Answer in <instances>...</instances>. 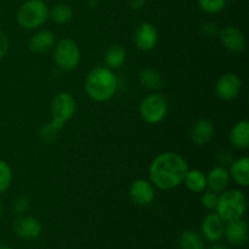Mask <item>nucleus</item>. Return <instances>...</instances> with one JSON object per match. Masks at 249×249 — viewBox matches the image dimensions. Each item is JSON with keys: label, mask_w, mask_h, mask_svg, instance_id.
Listing matches in <instances>:
<instances>
[{"label": "nucleus", "mask_w": 249, "mask_h": 249, "mask_svg": "<svg viewBox=\"0 0 249 249\" xmlns=\"http://www.w3.org/2000/svg\"><path fill=\"white\" fill-rule=\"evenodd\" d=\"M189 169V164L181 155L177 152H163L152 160L148 175L153 186L168 191L182 184Z\"/></svg>", "instance_id": "nucleus-1"}, {"label": "nucleus", "mask_w": 249, "mask_h": 249, "mask_svg": "<svg viewBox=\"0 0 249 249\" xmlns=\"http://www.w3.org/2000/svg\"><path fill=\"white\" fill-rule=\"evenodd\" d=\"M84 89L92 101L106 102L116 95L118 90V78L113 70L99 66L88 73Z\"/></svg>", "instance_id": "nucleus-2"}, {"label": "nucleus", "mask_w": 249, "mask_h": 249, "mask_svg": "<svg viewBox=\"0 0 249 249\" xmlns=\"http://www.w3.org/2000/svg\"><path fill=\"white\" fill-rule=\"evenodd\" d=\"M247 209V201L242 191L236 189H226L219 194L218 206L215 212L225 223L242 219Z\"/></svg>", "instance_id": "nucleus-3"}, {"label": "nucleus", "mask_w": 249, "mask_h": 249, "mask_svg": "<svg viewBox=\"0 0 249 249\" xmlns=\"http://www.w3.org/2000/svg\"><path fill=\"white\" fill-rule=\"evenodd\" d=\"M16 18L23 29H36L49 19V6L44 0H26L17 10Z\"/></svg>", "instance_id": "nucleus-4"}, {"label": "nucleus", "mask_w": 249, "mask_h": 249, "mask_svg": "<svg viewBox=\"0 0 249 249\" xmlns=\"http://www.w3.org/2000/svg\"><path fill=\"white\" fill-rule=\"evenodd\" d=\"M75 109H77V102L73 95L65 91L58 92L51 100V119L49 123L57 130H61L66 123L74 117Z\"/></svg>", "instance_id": "nucleus-5"}, {"label": "nucleus", "mask_w": 249, "mask_h": 249, "mask_svg": "<svg viewBox=\"0 0 249 249\" xmlns=\"http://www.w3.org/2000/svg\"><path fill=\"white\" fill-rule=\"evenodd\" d=\"M82 53L78 44L70 38L58 40L53 46V61L65 72L74 71L79 66Z\"/></svg>", "instance_id": "nucleus-6"}, {"label": "nucleus", "mask_w": 249, "mask_h": 249, "mask_svg": "<svg viewBox=\"0 0 249 249\" xmlns=\"http://www.w3.org/2000/svg\"><path fill=\"white\" fill-rule=\"evenodd\" d=\"M139 112L147 124H158L168 114V101L160 92H151L140 102Z\"/></svg>", "instance_id": "nucleus-7"}, {"label": "nucleus", "mask_w": 249, "mask_h": 249, "mask_svg": "<svg viewBox=\"0 0 249 249\" xmlns=\"http://www.w3.org/2000/svg\"><path fill=\"white\" fill-rule=\"evenodd\" d=\"M242 90V80L236 73H225L215 83V94L223 101L237 99Z\"/></svg>", "instance_id": "nucleus-8"}, {"label": "nucleus", "mask_w": 249, "mask_h": 249, "mask_svg": "<svg viewBox=\"0 0 249 249\" xmlns=\"http://www.w3.org/2000/svg\"><path fill=\"white\" fill-rule=\"evenodd\" d=\"M129 197L131 202L139 207L150 206L156 197L155 186L151 184L150 180L138 179L133 181L129 187Z\"/></svg>", "instance_id": "nucleus-9"}, {"label": "nucleus", "mask_w": 249, "mask_h": 249, "mask_svg": "<svg viewBox=\"0 0 249 249\" xmlns=\"http://www.w3.org/2000/svg\"><path fill=\"white\" fill-rule=\"evenodd\" d=\"M12 230L23 240H36L43 232V225L36 218L31 215H19L16 220L14 221Z\"/></svg>", "instance_id": "nucleus-10"}, {"label": "nucleus", "mask_w": 249, "mask_h": 249, "mask_svg": "<svg viewBox=\"0 0 249 249\" xmlns=\"http://www.w3.org/2000/svg\"><path fill=\"white\" fill-rule=\"evenodd\" d=\"M219 39L225 50L231 53H240L246 48V36L235 26H226L219 32Z\"/></svg>", "instance_id": "nucleus-11"}, {"label": "nucleus", "mask_w": 249, "mask_h": 249, "mask_svg": "<svg viewBox=\"0 0 249 249\" xmlns=\"http://www.w3.org/2000/svg\"><path fill=\"white\" fill-rule=\"evenodd\" d=\"M133 39L139 50L151 51L158 43V32L152 23L142 22L136 27Z\"/></svg>", "instance_id": "nucleus-12"}, {"label": "nucleus", "mask_w": 249, "mask_h": 249, "mask_svg": "<svg viewBox=\"0 0 249 249\" xmlns=\"http://www.w3.org/2000/svg\"><path fill=\"white\" fill-rule=\"evenodd\" d=\"M214 135H215V128H214L213 122L206 118L198 119L192 125L191 133H190L191 141L196 146L208 145L213 141Z\"/></svg>", "instance_id": "nucleus-13"}, {"label": "nucleus", "mask_w": 249, "mask_h": 249, "mask_svg": "<svg viewBox=\"0 0 249 249\" xmlns=\"http://www.w3.org/2000/svg\"><path fill=\"white\" fill-rule=\"evenodd\" d=\"M248 224L242 219L229 221L224 228V236L226 241L232 246H243L248 241Z\"/></svg>", "instance_id": "nucleus-14"}, {"label": "nucleus", "mask_w": 249, "mask_h": 249, "mask_svg": "<svg viewBox=\"0 0 249 249\" xmlns=\"http://www.w3.org/2000/svg\"><path fill=\"white\" fill-rule=\"evenodd\" d=\"M225 221L216 213H209L202 221V233L209 242H218L224 236Z\"/></svg>", "instance_id": "nucleus-15"}, {"label": "nucleus", "mask_w": 249, "mask_h": 249, "mask_svg": "<svg viewBox=\"0 0 249 249\" xmlns=\"http://www.w3.org/2000/svg\"><path fill=\"white\" fill-rule=\"evenodd\" d=\"M207 177V189L209 191H213L215 194H221L223 191H225L226 189H229V185H230L231 178L229 169H226L225 167H214L212 168L208 172Z\"/></svg>", "instance_id": "nucleus-16"}, {"label": "nucleus", "mask_w": 249, "mask_h": 249, "mask_svg": "<svg viewBox=\"0 0 249 249\" xmlns=\"http://www.w3.org/2000/svg\"><path fill=\"white\" fill-rule=\"evenodd\" d=\"M56 44V36L55 34L48 29H41V31L36 32L33 36H31L28 43L29 50L36 55H41L55 46Z\"/></svg>", "instance_id": "nucleus-17"}, {"label": "nucleus", "mask_w": 249, "mask_h": 249, "mask_svg": "<svg viewBox=\"0 0 249 249\" xmlns=\"http://www.w3.org/2000/svg\"><path fill=\"white\" fill-rule=\"evenodd\" d=\"M230 178L238 186L247 187L249 185V158L247 156L233 160L230 165Z\"/></svg>", "instance_id": "nucleus-18"}, {"label": "nucleus", "mask_w": 249, "mask_h": 249, "mask_svg": "<svg viewBox=\"0 0 249 249\" xmlns=\"http://www.w3.org/2000/svg\"><path fill=\"white\" fill-rule=\"evenodd\" d=\"M230 142L237 150H247L249 147V122L243 119L236 123L230 131Z\"/></svg>", "instance_id": "nucleus-19"}, {"label": "nucleus", "mask_w": 249, "mask_h": 249, "mask_svg": "<svg viewBox=\"0 0 249 249\" xmlns=\"http://www.w3.org/2000/svg\"><path fill=\"white\" fill-rule=\"evenodd\" d=\"M182 184H185L189 191L194 192V194H202L207 190V177L202 170L189 169Z\"/></svg>", "instance_id": "nucleus-20"}, {"label": "nucleus", "mask_w": 249, "mask_h": 249, "mask_svg": "<svg viewBox=\"0 0 249 249\" xmlns=\"http://www.w3.org/2000/svg\"><path fill=\"white\" fill-rule=\"evenodd\" d=\"M105 65L111 70H118L125 63L126 50L122 45H112L106 50L104 56Z\"/></svg>", "instance_id": "nucleus-21"}, {"label": "nucleus", "mask_w": 249, "mask_h": 249, "mask_svg": "<svg viewBox=\"0 0 249 249\" xmlns=\"http://www.w3.org/2000/svg\"><path fill=\"white\" fill-rule=\"evenodd\" d=\"M139 82L145 89L151 90V91H157L162 88L163 78L158 71L153 68H143L139 73Z\"/></svg>", "instance_id": "nucleus-22"}, {"label": "nucleus", "mask_w": 249, "mask_h": 249, "mask_svg": "<svg viewBox=\"0 0 249 249\" xmlns=\"http://www.w3.org/2000/svg\"><path fill=\"white\" fill-rule=\"evenodd\" d=\"M74 17V11L67 4H56L49 9V18L56 24H67Z\"/></svg>", "instance_id": "nucleus-23"}, {"label": "nucleus", "mask_w": 249, "mask_h": 249, "mask_svg": "<svg viewBox=\"0 0 249 249\" xmlns=\"http://www.w3.org/2000/svg\"><path fill=\"white\" fill-rule=\"evenodd\" d=\"M180 249H204V241L198 232L185 230L179 237Z\"/></svg>", "instance_id": "nucleus-24"}, {"label": "nucleus", "mask_w": 249, "mask_h": 249, "mask_svg": "<svg viewBox=\"0 0 249 249\" xmlns=\"http://www.w3.org/2000/svg\"><path fill=\"white\" fill-rule=\"evenodd\" d=\"M197 5L206 14L216 15L225 9L226 0H197Z\"/></svg>", "instance_id": "nucleus-25"}, {"label": "nucleus", "mask_w": 249, "mask_h": 249, "mask_svg": "<svg viewBox=\"0 0 249 249\" xmlns=\"http://www.w3.org/2000/svg\"><path fill=\"white\" fill-rule=\"evenodd\" d=\"M12 182V169L5 160H0V195L9 190Z\"/></svg>", "instance_id": "nucleus-26"}, {"label": "nucleus", "mask_w": 249, "mask_h": 249, "mask_svg": "<svg viewBox=\"0 0 249 249\" xmlns=\"http://www.w3.org/2000/svg\"><path fill=\"white\" fill-rule=\"evenodd\" d=\"M58 131L56 128H53L50 123L45 124V125L41 126V129L39 130V139L43 141L44 143H53V141L57 139Z\"/></svg>", "instance_id": "nucleus-27"}, {"label": "nucleus", "mask_w": 249, "mask_h": 249, "mask_svg": "<svg viewBox=\"0 0 249 249\" xmlns=\"http://www.w3.org/2000/svg\"><path fill=\"white\" fill-rule=\"evenodd\" d=\"M202 198H201V203L207 211H214L215 212L216 206H218V198H219V195L215 194L213 191H204L202 192Z\"/></svg>", "instance_id": "nucleus-28"}, {"label": "nucleus", "mask_w": 249, "mask_h": 249, "mask_svg": "<svg viewBox=\"0 0 249 249\" xmlns=\"http://www.w3.org/2000/svg\"><path fill=\"white\" fill-rule=\"evenodd\" d=\"M31 207V199L28 198L24 195H21V196L16 197L12 202V211L16 214H24Z\"/></svg>", "instance_id": "nucleus-29"}, {"label": "nucleus", "mask_w": 249, "mask_h": 249, "mask_svg": "<svg viewBox=\"0 0 249 249\" xmlns=\"http://www.w3.org/2000/svg\"><path fill=\"white\" fill-rule=\"evenodd\" d=\"M10 49V41L6 33L2 29H0V60L7 55Z\"/></svg>", "instance_id": "nucleus-30"}, {"label": "nucleus", "mask_w": 249, "mask_h": 249, "mask_svg": "<svg viewBox=\"0 0 249 249\" xmlns=\"http://www.w3.org/2000/svg\"><path fill=\"white\" fill-rule=\"evenodd\" d=\"M201 33L204 36H213L216 33H219L218 26L214 22H204L201 26Z\"/></svg>", "instance_id": "nucleus-31"}, {"label": "nucleus", "mask_w": 249, "mask_h": 249, "mask_svg": "<svg viewBox=\"0 0 249 249\" xmlns=\"http://www.w3.org/2000/svg\"><path fill=\"white\" fill-rule=\"evenodd\" d=\"M126 2H128L129 7H130L131 10H135V11H138V10L143 9V7L146 6V4H147V0H126Z\"/></svg>", "instance_id": "nucleus-32"}, {"label": "nucleus", "mask_w": 249, "mask_h": 249, "mask_svg": "<svg viewBox=\"0 0 249 249\" xmlns=\"http://www.w3.org/2000/svg\"><path fill=\"white\" fill-rule=\"evenodd\" d=\"M85 4L89 9H96L100 4V0H85Z\"/></svg>", "instance_id": "nucleus-33"}, {"label": "nucleus", "mask_w": 249, "mask_h": 249, "mask_svg": "<svg viewBox=\"0 0 249 249\" xmlns=\"http://www.w3.org/2000/svg\"><path fill=\"white\" fill-rule=\"evenodd\" d=\"M209 249H230V247H228V246H225V245H219V243L215 242V245L212 246Z\"/></svg>", "instance_id": "nucleus-34"}, {"label": "nucleus", "mask_w": 249, "mask_h": 249, "mask_svg": "<svg viewBox=\"0 0 249 249\" xmlns=\"http://www.w3.org/2000/svg\"><path fill=\"white\" fill-rule=\"evenodd\" d=\"M2 214H4V208H2V206H1V203H0V219H1V216H2Z\"/></svg>", "instance_id": "nucleus-35"}, {"label": "nucleus", "mask_w": 249, "mask_h": 249, "mask_svg": "<svg viewBox=\"0 0 249 249\" xmlns=\"http://www.w3.org/2000/svg\"><path fill=\"white\" fill-rule=\"evenodd\" d=\"M0 249H12V248L7 247V246H1V245H0Z\"/></svg>", "instance_id": "nucleus-36"}, {"label": "nucleus", "mask_w": 249, "mask_h": 249, "mask_svg": "<svg viewBox=\"0 0 249 249\" xmlns=\"http://www.w3.org/2000/svg\"><path fill=\"white\" fill-rule=\"evenodd\" d=\"M0 245H1V238H0Z\"/></svg>", "instance_id": "nucleus-37"}]
</instances>
